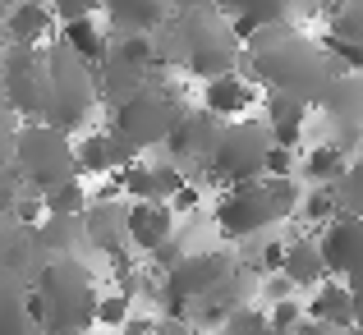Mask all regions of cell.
<instances>
[{"label":"cell","mask_w":363,"mask_h":335,"mask_svg":"<svg viewBox=\"0 0 363 335\" xmlns=\"http://www.w3.org/2000/svg\"><path fill=\"white\" fill-rule=\"evenodd\" d=\"M340 74L345 69L331 60L327 46L299 37L294 28H267L244 46V79L262 83L267 92L303 101V106H322Z\"/></svg>","instance_id":"1"},{"label":"cell","mask_w":363,"mask_h":335,"mask_svg":"<svg viewBox=\"0 0 363 335\" xmlns=\"http://www.w3.org/2000/svg\"><path fill=\"white\" fill-rule=\"evenodd\" d=\"M152 37L166 69H189L207 83L244 69V42L212 0H175V14Z\"/></svg>","instance_id":"2"},{"label":"cell","mask_w":363,"mask_h":335,"mask_svg":"<svg viewBox=\"0 0 363 335\" xmlns=\"http://www.w3.org/2000/svg\"><path fill=\"white\" fill-rule=\"evenodd\" d=\"M97 308L101 294L88 266L79 257H51L33 285V317L42 335H83L97 327Z\"/></svg>","instance_id":"3"},{"label":"cell","mask_w":363,"mask_h":335,"mask_svg":"<svg viewBox=\"0 0 363 335\" xmlns=\"http://www.w3.org/2000/svg\"><path fill=\"white\" fill-rule=\"evenodd\" d=\"M14 170L23 179L28 193L46 198L55 188L74 184L83 175L79 166V147L69 142V133L55 129V124H23L14 138Z\"/></svg>","instance_id":"4"},{"label":"cell","mask_w":363,"mask_h":335,"mask_svg":"<svg viewBox=\"0 0 363 335\" xmlns=\"http://www.w3.org/2000/svg\"><path fill=\"white\" fill-rule=\"evenodd\" d=\"M294 207H299V184L267 175V179L230 188L216 203V229L225 239H253V234H267L272 225H281Z\"/></svg>","instance_id":"5"},{"label":"cell","mask_w":363,"mask_h":335,"mask_svg":"<svg viewBox=\"0 0 363 335\" xmlns=\"http://www.w3.org/2000/svg\"><path fill=\"white\" fill-rule=\"evenodd\" d=\"M0 97L23 124H51V69L42 46H5L0 51Z\"/></svg>","instance_id":"6"},{"label":"cell","mask_w":363,"mask_h":335,"mask_svg":"<svg viewBox=\"0 0 363 335\" xmlns=\"http://www.w3.org/2000/svg\"><path fill=\"white\" fill-rule=\"evenodd\" d=\"M46 69H51V92H55L51 124H55V129H65V133H74L79 124H88L92 106L101 101L97 74H92V64L83 60L79 51H69L60 37L46 46Z\"/></svg>","instance_id":"7"},{"label":"cell","mask_w":363,"mask_h":335,"mask_svg":"<svg viewBox=\"0 0 363 335\" xmlns=\"http://www.w3.org/2000/svg\"><path fill=\"white\" fill-rule=\"evenodd\" d=\"M272 147H276V138L262 124H253V120L225 124L221 142H216V157H212V166L203 170V179L207 184H221L225 193L240 188V184H253V179H267V157H272Z\"/></svg>","instance_id":"8"},{"label":"cell","mask_w":363,"mask_h":335,"mask_svg":"<svg viewBox=\"0 0 363 335\" xmlns=\"http://www.w3.org/2000/svg\"><path fill=\"white\" fill-rule=\"evenodd\" d=\"M184 120V106H179V92L170 83H147L143 92H133L129 101L116 110V133L133 142V147H152V142H170L175 124Z\"/></svg>","instance_id":"9"},{"label":"cell","mask_w":363,"mask_h":335,"mask_svg":"<svg viewBox=\"0 0 363 335\" xmlns=\"http://www.w3.org/2000/svg\"><path fill=\"white\" fill-rule=\"evenodd\" d=\"M235 271H240V262H235L230 253H189L184 262L161 280V308H166V317L184 322L189 303H198L212 290H221Z\"/></svg>","instance_id":"10"},{"label":"cell","mask_w":363,"mask_h":335,"mask_svg":"<svg viewBox=\"0 0 363 335\" xmlns=\"http://www.w3.org/2000/svg\"><path fill=\"white\" fill-rule=\"evenodd\" d=\"M221 133H225V120H216L212 110H184V120L175 124V133H170V142H166L170 166L198 170V175H203V170L212 166V157H216Z\"/></svg>","instance_id":"11"},{"label":"cell","mask_w":363,"mask_h":335,"mask_svg":"<svg viewBox=\"0 0 363 335\" xmlns=\"http://www.w3.org/2000/svg\"><path fill=\"white\" fill-rule=\"evenodd\" d=\"M46 248L37 239V225H23L18 216H0V276L5 280L37 285V276L46 271Z\"/></svg>","instance_id":"12"},{"label":"cell","mask_w":363,"mask_h":335,"mask_svg":"<svg viewBox=\"0 0 363 335\" xmlns=\"http://www.w3.org/2000/svg\"><path fill=\"white\" fill-rule=\"evenodd\" d=\"M212 5L230 18L235 37L248 46L257 33H267V28H290L299 0H212Z\"/></svg>","instance_id":"13"},{"label":"cell","mask_w":363,"mask_h":335,"mask_svg":"<svg viewBox=\"0 0 363 335\" xmlns=\"http://www.w3.org/2000/svg\"><path fill=\"white\" fill-rule=\"evenodd\" d=\"M322 257H327V271L331 280H354V276H363V221L359 216H345L340 212L336 221H331L327 229H322Z\"/></svg>","instance_id":"14"},{"label":"cell","mask_w":363,"mask_h":335,"mask_svg":"<svg viewBox=\"0 0 363 335\" xmlns=\"http://www.w3.org/2000/svg\"><path fill=\"white\" fill-rule=\"evenodd\" d=\"M322 110H327V124L336 129L340 147L350 152L363 138V74H340L336 88L322 101Z\"/></svg>","instance_id":"15"},{"label":"cell","mask_w":363,"mask_h":335,"mask_svg":"<svg viewBox=\"0 0 363 335\" xmlns=\"http://www.w3.org/2000/svg\"><path fill=\"white\" fill-rule=\"evenodd\" d=\"M184 170L179 166H129V170H120V188L133 198V203H175L179 193H184Z\"/></svg>","instance_id":"16"},{"label":"cell","mask_w":363,"mask_h":335,"mask_svg":"<svg viewBox=\"0 0 363 335\" xmlns=\"http://www.w3.org/2000/svg\"><path fill=\"white\" fill-rule=\"evenodd\" d=\"M92 74H97V92H101V101L106 106H124V101L133 97V92H143L152 83V74L143 69V64H133L129 55H120L116 46H111V55L101 64H92Z\"/></svg>","instance_id":"17"},{"label":"cell","mask_w":363,"mask_h":335,"mask_svg":"<svg viewBox=\"0 0 363 335\" xmlns=\"http://www.w3.org/2000/svg\"><path fill=\"white\" fill-rule=\"evenodd\" d=\"M106 14L116 37H152L175 14V5L170 0H106Z\"/></svg>","instance_id":"18"},{"label":"cell","mask_w":363,"mask_h":335,"mask_svg":"<svg viewBox=\"0 0 363 335\" xmlns=\"http://www.w3.org/2000/svg\"><path fill=\"white\" fill-rule=\"evenodd\" d=\"M175 229V212L170 203H133L129 207V244L138 253H157L161 244H170Z\"/></svg>","instance_id":"19"},{"label":"cell","mask_w":363,"mask_h":335,"mask_svg":"<svg viewBox=\"0 0 363 335\" xmlns=\"http://www.w3.org/2000/svg\"><path fill=\"white\" fill-rule=\"evenodd\" d=\"M83 221H88V244L101 248V253H116V248L129 244V207L116 203V198H97Z\"/></svg>","instance_id":"20"},{"label":"cell","mask_w":363,"mask_h":335,"mask_svg":"<svg viewBox=\"0 0 363 335\" xmlns=\"http://www.w3.org/2000/svg\"><path fill=\"white\" fill-rule=\"evenodd\" d=\"M308 317H313V322H322V327H331V331H340V335L359 331V317H354V294H350V285L327 280L318 294H313Z\"/></svg>","instance_id":"21"},{"label":"cell","mask_w":363,"mask_h":335,"mask_svg":"<svg viewBox=\"0 0 363 335\" xmlns=\"http://www.w3.org/2000/svg\"><path fill=\"white\" fill-rule=\"evenodd\" d=\"M0 335H42L33 317V285L0 276Z\"/></svg>","instance_id":"22"},{"label":"cell","mask_w":363,"mask_h":335,"mask_svg":"<svg viewBox=\"0 0 363 335\" xmlns=\"http://www.w3.org/2000/svg\"><path fill=\"white\" fill-rule=\"evenodd\" d=\"M253 106V83L244 79V74H225V79H212L203 92V110H212L216 120L235 124L240 115Z\"/></svg>","instance_id":"23"},{"label":"cell","mask_w":363,"mask_h":335,"mask_svg":"<svg viewBox=\"0 0 363 335\" xmlns=\"http://www.w3.org/2000/svg\"><path fill=\"white\" fill-rule=\"evenodd\" d=\"M285 280H294L299 290H322L331 280L327 271V257H322V244L318 239H294L290 253H285Z\"/></svg>","instance_id":"24"},{"label":"cell","mask_w":363,"mask_h":335,"mask_svg":"<svg viewBox=\"0 0 363 335\" xmlns=\"http://www.w3.org/2000/svg\"><path fill=\"white\" fill-rule=\"evenodd\" d=\"M51 23H55V9H46L42 0H23L14 9V18L5 23V37L9 46H42L51 37Z\"/></svg>","instance_id":"25"},{"label":"cell","mask_w":363,"mask_h":335,"mask_svg":"<svg viewBox=\"0 0 363 335\" xmlns=\"http://www.w3.org/2000/svg\"><path fill=\"white\" fill-rule=\"evenodd\" d=\"M350 152L340 147V142H327V147H313L308 157H303V184L313 188H336L340 179L350 175Z\"/></svg>","instance_id":"26"},{"label":"cell","mask_w":363,"mask_h":335,"mask_svg":"<svg viewBox=\"0 0 363 335\" xmlns=\"http://www.w3.org/2000/svg\"><path fill=\"white\" fill-rule=\"evenodd\" d=\"M303 115L308 106L294 97H281V92H267V129H272L276 147H299V129H303Z\"/></svg>","instance_id":"27"},{"label":"cell","mask_w":363,"mask_h":335,"mask_svg":"<svg viewBox=\"0 0 363 335\" xmlns=\"http://www.w3.org/2000/svg\"><path fill=\"white\" fill-rule=\"evenodd\" d=\"M83 216H46L37 225V239H42L46 257H69V253H79V244H88V221Z\"/></svg>","instance_id":"28"},{"label":"cell","mask_w":363,"mask_h":335,"mask_svg":"<svg viewBox=\"0 0 363 335\" xmlns=\"http://www.w3.org/2000/svg\"><path fill=\"white\" fill-rule=\"evenodd\" d=\"M60 42L69 46V51H79L88 64H101L111 55V46H106V33H97V23L92 18H79V23H65L60 28Z\"/></svg>","instance_id":"29"},{"label":"cell","mask_w":363,"mask_h":335,"mask_svg":"<svg viewBox=\"0 0 363 335\" xmlns=\"http://www.w3.org/2000/svg\"><path fill=\"white\" fill-rule=\"evenodd\" d=\"M79 166H83V175H106V170H116L111 129H106V133H88V138L79 142Z\"/></svg>","instance_id":"30"},{"label":"cell","mask_w":363,"mask_h":335,"mask_svg":"<svg viewBox=\"0 0 363 335\" xmlns=\"http://www.w3.org/2000/svg\"><path fill=\"white\" fill-rule=\"evenodd\" d=\"M331 37L363 46V0H336L331 5Z\"/></svg>","instance_id":"31"},{"label":"cell","mask_w":363,"mask_h":335,"mask_svg":"<svg viewBox=\"0 0 363 335\" xmlns=\"http://www.w3.org/2000/svg\"><path fill=\"white\" fill-rule=\"evenodd\" d=\"M340 216V198H336V188H313L308 198H303V221H313V225H322L327 229L331 221Z\"/></svg>","instance_id":"32"},{"label":"cell","mask_w":363,"mask_h":335,"mask_svg":"<svg viewBox=\"0 0 363 335\" xmlns=\"http://www.w3.org/2000/svg\"><path fill=\"white\" fill-rule=\"evenodd\" d=\"M83 212H88V193H83L79 179L55 188V193H46V216H83Z\"/></svg>","instance_id":"33"},{"label":"cell","mask_w":363,"mask_h":335,"mask_svg":"<svg viewBox=\"0 0 363 335\" xmlns=\"http://www.w3.org/2000/svg\"><path fill=\"white\" fill-rule=\"evenodd\" d=\"M336 198H340V212H345V216H359V221H363V157L350 166V175L336 184Z\"/></svg>","instance_id":"34"},{"label":"cell","mask_w":363,"mask_h":335,"mask_svg":"<svg viewBox=\"0 0 363 335\" xmlns=\"http://www.w3.org/2000/svg\"><path fill=\"white\" fill-rule=\"evenodd\" d=\"M221 335H272V317H267V312H257V308H240L221 327Z\"/></svg>","instance_id":"35"},{"label":"cell","mask_w":363,"mask_h":335,"mask_svg":"<svg viewBox=\"0 0 363 335\" xmlns=\"http://www.w3.org/2000/svg\"><path fill=\"white\" fill-rule=\"evenodd\" d=\"M322 46L331 51V60H336L345 74H359V69H363V46H354V42H340V37H331V33L322 37Z\"/></svg>","instance_id":"36"},{"label":"cell","mask_w":363,"mask_h":335,"mask_svg":"<svg viewBox=\"0 0 363 335\" xmlns=\"http://www.w3.org/2000/svg\"><path fill=\"white\" fill-rule=\"evenodd\" d=\"M23 193H28V188H23V179H18V170L5 166V170H0V216H14V207H18Z\"/></svg>","instance_id":"37"},{"label":"cell","mask_w":363,"mask_h":335,"mask_svg":"<svg viewBox=\"0 0 363 335\" xmlns=\"http://www.w3.org/2000/svg\"><path fill=\"white\" fill-rule=\"evenodd\" d=\"M129 303L133 299H124V294H111V299H101V308H97V327H129Z\"/></svg>","instance_id":"38"},{"label":"cell","mask_w":363,"mask_h":335,"mask_svg":"<svg viewBox=\"0 0 363 335\" xmlns=\"http://www.w3.org/2000/svg\"><path fill=\"white\" fill-rule=\"evenodd\" d=\"M106 5V0H51L55 18H65V23H79V18H92V9Z\"/></svg>","instance_id":"39"},{"label":"cell","mask_w":363,"mask_h":335,"mask_svg":"<svg viewBox=\"0 0 363 335\" xmlns=\"http://www.w3.org/2000/svg\"><path fill=\"white\" fill-rule=\"evenodd\" d=\"M106 262H111V276H116L120 285L138 280V266H133V253H124V248H116V253H106Z\"/></svg>","instance_id":"40"},{"label":"cell","mask_w":363,"mask_h":335,"mask_svg":"<svg viewBox=\"0 0 363 335\" xmlns=\"http://www.w3.org/2000/svg\"><path fill=\"white\" fill-rule=\"evenodd\" d=\"M184 257H189V253H184V244H179V239H170V244H161V248H157V253H152V262H157V266H161V271H166V276H170V271H175V266H179V262H184Z\"/></svg>","instance_id":"41"},{"label":"cell","mask_w":363,"mask_h":335,"mask_svg":"<svg viewBox=\"0 0 363 335\" xmlns=\"http://www.w3.org/2000/svg\"><path fill=\"white\" fill-rule=\"evenodd\" d=\"M290 166H294V152L290 147H272V157H267V175H272V179H290Z\"/></svg>","instance_id":"42"},{"label":"cell","mask_w":363,"mask_h":335,"mask_svg":"<svg viewBox=\"0 0 363 335\" xmlns=\"http://www.w3.org/2000/svg\"><path fill=\"white\" fill-rule=\"evenodd\" d=\"M285 253H290V244H267L262 257H257V266H262V271H285Z\"/></svg>","instance_id":"43"},{"label":"cell","mask_w":363,"mask_h":335,"mask_svg":"<svg viewBox=\"0 0 363 335\" xmlns=\"http://www.w3.org/2000/svg\"><path fill=\"white\" fill-rule=\"evenodd\" d=\"M290 290H294V280L272 276V280H267V299H272V308H276V303H290Z\"/></svg>","instance_id":"44"},{"label":"cell","mask_w":363,"mask_h":335,"mask_svg":"<svg viewBox=\"0 0 363 335\" xmlns=\"http://www.w3.org/2000/svg\"><path fill=\"white\" fill-rule=\"evenodd\" d=\"M14 138H18V133H0V170L14 166Z\"/></svg>","instance_id":"45"},{"label":"cell","mask_w":363,"mask_h":335,"mask_svg":"<svg viewBox=\"0 0 363 335\" xmlns=\"http://www.w3.org/2000/svg\"><path fill=\"white\" fill-rule=\"evenodd\" d=\"M345 285H350V294H354V317L363 327V276H354V280H345Z\"/></svg>","instance_id":"46"},{"label":"cell","mask_w":363,"mask_h":335,"mask_svg":"<svg viewBox=\"0 0 363 335\" xmlns=\"http://www.w3.org/2000/svg\"><path fill=\"white\" fill-rule=\"evenodd\" d=\"M184 207H189V212L198 207V188H184V193H179L175 203H170V212H184Z\"/></svg>","instance_id":"47"},{"label":"cell","mask_w":363,"mask_h":335,"mask_svg":"<svg viewBox=\"0 0 363 335\" xmlns=\"http://www.w3.org/2000/svg\"><path fill=\"white\" fill-rule=\"evenodd\" d=\"M294 335H340V331H331V327H322V322H313V317H308Z\"/></svg>","instance_id":"48"},{"label":"cell","mask_w":363,"mask_h":335,"mask_svg":"<svg viewBox=\"0 0 363 335\" xmlns=\"http://www.w3.org/2000/svg\"><path fill=\"white\" fill-rule=\"evenodd\" d=\"M18 5H23V0H0V28L14 18V9H18Z\"/></svg>","instance_id":"49"},{"label":"cell","mask_w":363,"mask_h":335,"mask_svg":"<svg viewBox=\"0 0 363 335\" xmlns=\"http://www.w3.org/2000/svg\"><path fill=\"white\" fill-rule=\"evenodd\" d=\"M350 335H363V327H359V331H350Z\"/></svg>","instance_id":"50"}]
</instances>
